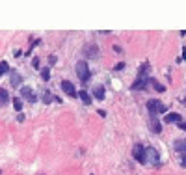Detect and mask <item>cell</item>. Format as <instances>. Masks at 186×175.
<instances>
[{"mask_svg":"<svg viewBox=\"0 0 186 175\" xmlns=\"http://www.w3.org/2000/svg\"><path fill=\"white\" fill-rule=\"evenodd\" d=\"M147 110H149V116H158V114H164L168 108H166V105H162L158 99H149L147 101Z\"/></svg>","mask_w":186,"mask_h":175,"instance_id":"1","label":"cell"},{"mask_svg":"<svg viewBox=\"0 0 186 175\" xmlns=\"http://www.w3.org/2000/svg\"><path fill=\"white\" fill-rule=\"evenodd\" d=\"M145 164H153V166L160 164V155L154 147H145Z\"/></svg>","mask_w":186,"mask_h":175,"instance_id":"2","label":"cell"},{"mask_svg":"<svg viewBox=\"0 0 186 175\" xmlns=\"http://www.w3.org/2000/svg\"><path fill=\"white\" fill-rule=\"evenodd\" d=\"M76 74H78V78H80L84 84L89 80L91 73H89V67H87V63H86V62H78V63H76Z\"/></svg>","mask_w":186,"mask_h":175,"instance_id":"3","label":"cell"},{"mask_svg":"<svg viewBox=\"0 0 186 175\" xmlns=\"http://www.w3.org/2000/svg\"><path fill=\"white\" fill-rule=\"evenodd\" d=\"M132 157L140 162V164H145V147L142 143H136L132 147Z\"/></svg>","mask_w":186,"mask_h":175,"instance_id":"4","label":"cell"},{"mask_svg":"<svg viewBox=\"0 0 186 175\" xmlns=\"http://www.w3.org/2000/svg\"><path fill=\"white\" fill-rule=\"evenodd\" d=\"M61 89H63L69 97H76V95H78V91L75 89L73 82H69V80H61Z\"/></svg>","mask_w":186,"mask_h":175,"instance_id":"5","label":"cell"},{"mask_svg":"<svg viewBox=\"0 0 186 175\" xmlns=\"http://www.w3.org/2000/svg\"><path fill=\"white\" fill-rule=\"evenodd\" d=\"M149 82H153L151 78H142V77H140L134 84H132V89H145L147 86H149Z\"/></svg>","mask_w":186,"mask_h":175,"instance_id":"6","label":"cell"},{"mask_svg":"<svg viewBox=\"0 0 186 175\" xmlns=\"http://www.w3.org/2000/svg\"><path fill=\"white\" fill-rule=\"evenodd\" d=\"M20 95H22V97H26L30 103H35V101H37L35 93H34V91H32L30 88H26V86H24V88H20Z\"/></svg>","mask_w":186,"mask_h":175,"instance_id":"7","label":"cell"},{"mask_svg":"<svg viewBox=\"0 0 186 175\" xmlns=\"http://www.w3.org/2000/svg\"><path fill=\"white\" fill-rule=\"evenodd\" d=\"M84 54L87 56V58H97V45H86L84 47Z\"/></svg>","mask_w":186,"mask_h":175,"instance_id":"8","label":"cell"},{"mask_svg":"<svg viewBox=\"0 0 186 175\" xmlns=\"http://www.w3.org/2000/svg\"><path fill=\"white\" fill-rule=\"evenodd\" d=\"M164 123H182V117H180V114H168L166 117H164Z\"/></svg>","mask_w":186,"mask_h":175,"instance_id":"9","label":"cell"},{"mask_svg":"<svg viewBox=\"0 0 186 175\" xmlns=\"http://www.w3.org/2000/svg\"><path fill=\"white\" fill-rule=\"evenodd\" d=\"M8 103H9V93H8V89L0 88V106H6Z\"/></svg>","mask_w":186,"mask_h":175,"instance_id":"10","label":"cell"},{"mask_svg":"<svg viewBox=\"0 0 186 175\" xmlns=\"http://www.w3.org/2000/svg\"><path fill=\"white\" fill-rule=\"evenodd\" d=\"M104 86H95V88H93V97H95V99H99V101H102V99H104Z\"/></svg>","mask_w":186,"mask_h":175,"instance_id":"11","label":"cell"},{"mask_svg":"<svg viewBox=\"0 0 186 175\" xmlns=\"http://www.w3.org/2000/svg\"><path fill=\"white\" fill-rule=\"evenodd\" d=\"M175 151H179L180 155H186V140H177L175 142Z\"/></svg>","mask_w":186,"mask_h":175,"instance_id":"12","label":"cell"},{"mask_svg":"<svg viewBox=\"0 0 186 175\" xmlns=\"http://www.w3.org/2000/svg\"><path fill=\"white\" fill-rule=\"evenodd\" d=\"M149 121H151V131H153V132H160V131H162L160 121L156 119V116H151V119H149Z\"/></svg>","mask_w":186,"mask_h":175,"instance_id":"13","label":"cell"},{"mask_svg":"<svg viewBox=\"0 0 186 175\" xmlns=\"http://www.w3.org/2000/svg\"><path fill=\"white\" fill-rule=\"evenodd\" d=\"M20 82H22V78H20V74L17 73V71H11V86H20Z\"/></svg>","mask_w":186,"mask_h":175,"instance_id":"14","label":"cell"},{"mask_svg":"<svg viewBox=\"0 0 186 175\" xmlns=\"http://www.w3.org/2000/svg\"><path fill=\"white\" fill-rule=\"evenodd\" d=\"M78 97L82 99V103H84L86 106H87V105H91V97H89V93H87L86 89H84V91H80V93H78Z\"/></svg>","mask_w":186,"mask_h":175,"instance_id":"15","label":"cell"},{"mask_svg":"<svg viewBox=\"0 0 186 175\" xmlns=\"http://www.w3.org/2000/svg\"><path fill=\"white\" fill-rule=\"evenodd\" d=\"M13 106H15V110H17V112H20V110H22V103H20V99H19V97H13Z\"/></svg>","mask_w":186,"mask_h":175,"instance_id":"16","label":"cell"},{"mask_svg":"<svg viewBox=\"0 0 186 175\" xmlns=\"http://www.w3.org/2000/svg\"><path fill=\"white\" fill-rule=\"evenodd\" d=\"M9 71V65H8V62H0V74H6Z\"/></svg>","mask_w":186,"mask_h":175,"instance_id":"17","label":"cell"},{"mask_svg":"<svg viewBox=\"0 0 186 175\" xmlns=\"http://www.w3.org/2000/svg\"><path fill=\"white\" fill-rule=\"evenodd\" d=\"M41 77H43V80H49V78H50V69H49V67H43Z\"/></svg>","mask_w":186,"mask_h":175,"instance_id":"18","label":"cell"},{"mask_svg":"<svg viewBox=\"0 0 186 175\" xmlns=\"http://www.w3.org/2000/svg\"><path fill=\"white\" fill-rule=\"evenodd\" d=\"M43 101L45 103H50L52 101V93L50 91H43Z\"/></svg>","mask_w":186,"mask_h":175,"instance_id":"19","label":"cell"},{"mask_svg":"<svg viewBox=\"0 0 186 175\" xmlns=\"http://www.w3.org/2000/svg\"><path fill=\"white\" fill-rule=\"evenodd\" d=\"M153 86H154V89H156V91H160V93L166 89V86H162V84H158V82H154V80H153Z\"/></svg>","mask_w":186,"mask_h":175,"instance_id":"20","label":"cell"},{"mask_svg":"<svg viewBox=\"0 0 186 175\" xmlns=\"http://www.w3.org/2000/svg\"><path fill=\"white\" fill-rule=\"evenodd\" d=\"M113 69H115V71H123V69H125V63H123V62H119V63L115 65Z\"/></svg>","mask_w":186,"mask_h":175,"instance_id":"21","label":"cell"},{"mask_svg":"<svg viewBox=\"0 0 186 175\" xmlns=\"http://www.w3.org/2000/svg\"><path fill=\"white\" fill-rule=\"evenodd\" d=\"M32 65H34L35 69H39V58H34V60H32Z\"/></svg>","mask_w":186,"mask_h":175,"instance_id":"22","label":"cell"},{"mask_svg":"<svg viewBox=\"0 0 186 175\" xmlns=\"http://www.w3.org/2000/svg\"><path fill=\"white\" fill-rule=\"evenodd\" d=\"M180 164L186 168V155H182V157H180Z\"/></svg>","mask_w":186,"mask_h":175,"instance_id":"23","label":"cell"},{"mask_svg":"<svg viewBox=\"0 0 186 175\" xmlns=\"http://www.w3.org/2000/svg\"><path fill=\"white\" fill-rule=\"evenodd\" d=\"M49 63H50V65L56 63V56H50V58H49Z\"/></svg>","mask_w":186,"mask_h":175,"instance_id":"24","label":"cell"},{"mask_svg":"<svg viewBox=\"0 0 186 175\" xmlns=\"http://www.w3.org/2000/svg\"><path fill=\"white\" fill-rule=\"evenodd\" d=\"M179 127H180L182 131H186V123H180V125H179Z\"/></svg>","mask_w":186,"mask_h":175,"instance_id":"25","label":"cell"},{"mask_svg":"<svg viewBox=\"0 0 186 175\" xmlns=\"http://www.w3.org/2000/svg\"><path fill=\"white\" fill-rule=\"evenodd\" d=\"M182 52H184L182 54V60H186V48H182Z\"/></svg>","mask_w":186,"mask_h":175,"instance_id":"26","label":"cell"}]
</instances>
